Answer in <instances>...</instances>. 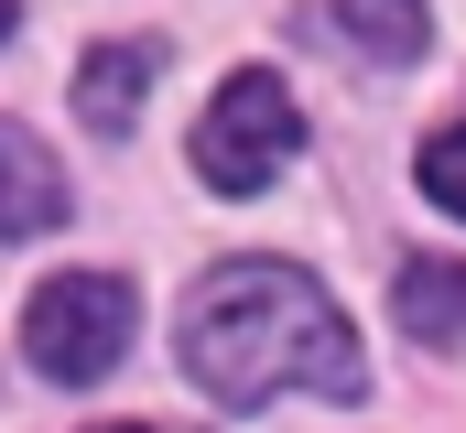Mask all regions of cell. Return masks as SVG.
<instances>
[{
    "mask_svg": "<svg viewBox=\"0 0 466 433\" xmlns=\"http://www.w3.org/2000/svg\"><path fill=\"white\" fill-rule=\"evenodd\" d=\"M185 368H196V390L218 412L358 401V379H369L348 315L293 260H228V271H207L196 304H185Z\"/></svg>",
    "mask_w": 466,
    "mask_h": 433,
    "instance_id": "obj_1",
    "label": "cell"
},
{
    "mask_svg": "<svg viewBox=\"0 0 466 433\" xmlns=\"http://www.w3.org/2000/svg\"><path fill=\"white\" fill-rule=\"evenodd\" d=\"M130 336H141V304H130L119 271H55L33 293V315H22V357L55 390H98L119 357H130Z\"/></svg>",
    "mask_w": 466,
    "mask_h": 433,
    "instance_id": "obj_2",
    "label": "cell"
},
{
    "mask_svg": "<svg viewBox=\"0 0 466 433\" xmlns=\"http://www.w3.org/2000/svg\"><path fill=\"white\" fill-rule=\"evenodd\" d=\"M293 152H304V108H293V87H282L271 65L228 76V87L207 98V119H196V174H207L218 196H260Z\"/></svg>",
    "mask_w": 466,
    "mask_h": 433,
    "instance_id": "obj_3",
    "label": "cell"
},
{
    "mask_svg": "<svg viewBox=\"0 0 466 433\" xmlns=\"http://www.w3.org/2000/svg\"><path fill=\"white\" fill-rule=\"evenodd\" d=\"M55 216H66V174H55V152H44L33 130L0 119V238H44Z\"/></svg>",
    "mask_w": 466,
    "mask_h": 433,
    "instance_id": "obj_4",
    "label": "cell"
},
{
    "mask_svg": "<svg viewBox=\"0 0 466 433\" xmlns=\"http://www.w3.org/2000/svg\"><path fill=\"white\" fill-rule=\"evenodd\" d=\"M152 76H163V44H98V55H87V76H76V119H87L98 141H119Z\"/></svg>",
    "mask_w": 466,
    "mask_h": 433,
    "instance_id": "obj_5",
    "label": "cell"
},
{
    "mask_svg": "<svg viewBox=\"0 0 466 433\" xmlns=\"http://www.w3.org/2000/svg\"><path fill=\"white\" fill-rule=\"evenodd\" d=\"M401 325L423 347H466V260H412L401 271Z\"/></svg>",
    "mask_w": 466,
    "mask_h": 433,
    "instance_id": "obj_6",
    "label": "cell"
},
{
    "mask_svg": "<svg viewBox=\"0 0 466 433\" xmlns=\"http://www.w3.org/2000/svg\"><path fill=\"white\" fill-rule=\"evenodd\" d=\"M337 33H348L369 65H412L423 33H434V11L423 0H337Z\"/></svg>",
    "mask_w": 466,
    "mask_h": 433,
    "instance_id": "obj_7",
    "label": "cell"
},
{
    "mask_svg": "<svg viewBox=\"0 0 466 433\" xmlns=\"http://www.w3.org/2000/svg\"><path fill=\"white\" fill-rule=\"evenodd\" d=\"M423 196H434L445 216H466V119H456V130H434V141H423Z\"/></svg>",
    "mask_w": 466,
    "mask_h": 433,
    "instance_id": "obj_8",
    "label": "cell"
},
{
    "mask_svg": "<svg viewBox=\"0 0 466 433\" xmlns=\"http://www.w3.org/2000/svg\"><path fill=\"white\" fill-rule=\"evenodd\" d=\"M0 33H11V0H0Z\"/></svg>",
    "mask_w": 466,
    "mask_h": 433,
    "instance_id": "obj_9",
    "label": "cell"
}]
</instances>
